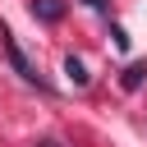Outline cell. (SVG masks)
<instances>
[{"instance_id": "5b68a950", "label": "cell", "mask_w": 147, "mask_h": 147, "mask_svg": "<svg viewBox=\"0 0 147 147\" xmlns=\"http://www.w3.org/2000/svg\"><path fill=\"white\" fill-rule=\"evenodd\" d=\"M87 5H92V9H101V14H106V0H87Z\"/></svg>"}, {"instance_id": "6da1fadb", "label": "cell", "mask_w": 147, "mask_h": 147, "mask_svg": "<svg viewBox=\"0 0 147 147\" xmlns=\"http://www.w3.org/2000/svg\"><path fill=\"white\" fill-rule=\"evenodd\" d=\"M0 41H5V55H9L14 74H18L23 83H32V87H46V78H41V74H37V64H32V60L18 51V41H14V32H9V28H0Z\"/></svg>"}, {"instance_id": "3957f363", "label": "cell", "mask_w": 147, "mask_h": 147, "mask_svg": "<svg viewBox=\"0 0 147 147\" xmlns=\"http://www.w3.org/2000/svg\"><path fill=\"white\" fill-rule=\"evenodd\" d=\"M64 74H69V83H74V87H87V83H92V74H87V64H83L78 55H69V60H64Z\"/></svg>"}, {"instance_id": "277c9868", "label": "cell", "mask_w": 147, "mask_h": 147, "mask_svg": "<svg viewBox=\"0 0 147 147\" xmlns=\"http://www.w3.org/2000/svg\"><path fill=\"white\" fill-rule=\"evenodd\" d=\"M142 78H147V64L138 60V64H129V69H124V78H119V83H124V87L133 92V87H142Z\"/></svg>"}, {"instance_id": "7a4b0ae2", "label": "cell", "mask_w": 147, "mask_h": 147, "mask_svg": "<svg viewBox=\"0 0 147 147\" xmlns=\"http://www.w3.org/2000/svg\"><path fill=\"white\" fill-rule=\"evenodd\" d=\"M28 9H32V18H41V23H60V18H64V0H32Z\"/></svg>"}]
</instances>
